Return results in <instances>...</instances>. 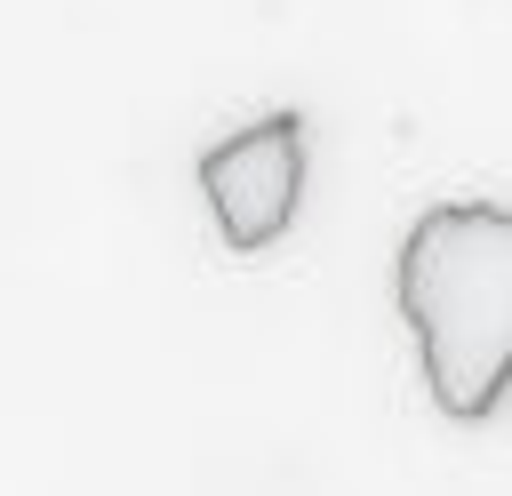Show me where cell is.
<instances>
[{"mask_svg":"<svg viewBox=\"0 0 512 496\" xmlns=\"http://www.w3.org/2000/svg\"><path fill=\"white\" fill-rule=\"evenodd\" d=\"M200 192L224 232V248L256 256L296 224L304 200V112H264L256 128L200 152Z\"/></svg>","mask_w":512,"mask_h":496,"instance_id":"cell-2","label":"cell"},{"mask_svg":"<svg viewBox=\"0 0 512 496\" xmlns=\"http://www.w3.org/2000/svg\"><path fill=\"white\" fill-rule=\"evenodd\" d=\"M392 288L432 408L448 424H488L512 392V208L504 200L424 208L400 240Z\"/></svg>","mask_w":512,"mask_h":496,"instance_id":"cell-1","label":"cell"}]
</instances>
